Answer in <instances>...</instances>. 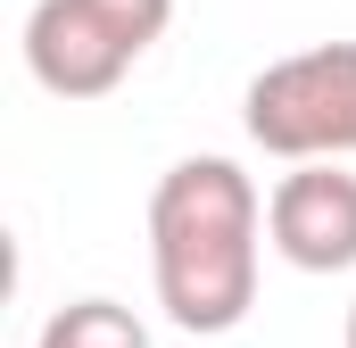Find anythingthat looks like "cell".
<instances>
[{"label":"cell","mask_w":356,"mask_h":348,"mask_svg":"<svg viewBox=\"0 0 356 348\" xmlns=\"http://www.w3.org/2000/svg\"><path fill=\"white\" fill-rule=\"evenodd\" d=\"M266 199L232 158H182L149 191V282L182 332H232L257 307Z\"/></svg>","instance_id":"6da1fadb"},{"label":"cell","mask_w":356,"mask_h":348,"mask_svg":"<svg viewBox=\"0 0 356 348\" xmlns=\"http://www.w3.org/2000/svg\"><path fill=\"white\" fill-rule=\"evenodd\" d=\"M249 141L282 166H340L356 158V42H315L249 75L241 91Z\"/></svg>","instance_id":"7a4b0ae2"},{"label":"cell","mask_w":356,"mask_h":348,"mask_svg":"<svg viewBox=\"0 0 356 348\" xmlns=\"http://www.w3.org/2000/svg\"><path fill=\"white\" fill-rule=\"evenodd\" d=\"M266 241L298 274L356 265V174L348 166H290L266 199Z\"/></svg>","instance_id":"3957f363"},{"label":"cell","mask_w":356,"mask_h":348,"mask_svg":"<svg viewBox=\"0 0 356 348\" xmlns=\"http://www.w3.org/2000/svg\"><path fill=\"white\" fill-rule=\"evenodd\" d=\"M25 67L50 100H108L133 75V50L91 17L83 0H33L25 17Z\"/></svg>","instance_id":"277c9868"},{"label":"cell","mask_w":356,"mask_h":348,"mask_svg":"<svg viewBox=\"0 0 356 348\" xmlns=\"http://www.w3.org/2000/svg\"><path fill=\"white\" fill-rule=\"evenodd\" d=\"M33 348H149V324L133 307H116V299H75V307H58L42 324Z\"/></svg>","instance_id":"5b68a950"},{"label":"cell","mask_w":356,"mask_h":348,"mask_svg":"<svg viewBox=\"0 0 356 348\" xmlns=\"http://www.w3.org/2000/svg\"><path fill=\"white\" fill-rule=\"evenodd\" d=\"M83 8L116 33V42H124V50H133V58H141V50L175 25V0H83Z\"/></svg>","instance_id":"8992f818"},{"label":"cell","mask_w":356,"mask_h":348,"mask_svg":"<svg viewBox=\"0 0 356 348\" xmlns=\"http://www.w3.org/2000/svg\"><path fill=\"white\" fill-rule=\"evenodd\" d=\"M340 340H348V348H356V307H348V332H340Z\"/></svg>","instance_id":"52a82bcc"}]
</instances>
